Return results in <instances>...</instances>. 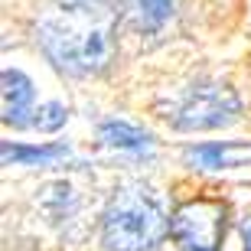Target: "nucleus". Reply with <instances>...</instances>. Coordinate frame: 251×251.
<instances>
[{"instance_id": "7ed1b4c3", "label": "nucleus", "mask_w": 251, "mask_h": 251, "mask_svg": "<svg viewBox=\"0 0 251 251\" xmlns=\"http://www.w3.org/2000/svg\"><path fill=\"white\" fill-rule=\"evenodd\" d=\"M147 111L170 134L199 137V134H219L242 124L248 104L232 78L209 69H193L150 95Z\"/></svg>"}, {"instance_id": "f8f14e48", "label": "nucleus", "mask_w": 251, "mask_h": 251, "mask_svg": "<svg viewBox=\"0 0 251 251\" xmlns=\"http://www.w3.org/2000/svg\"><path fill=\"white\" fill-rule=\"evenodd\" d=\"M235 245L238 251H251V205L235 215Z\"/></svg>"}, {"instance_id": "20e7f679", "label": "nucleus", "mask_w": 251, "mask_h": 251, "mask_svg": "<svg viewBox=\"0 0 251 251\" xmlns=\"http://www.w3.org/2000/svg\"><path fill=\"white\" fill-rule=\"evenodd\" d=\"M235 232L228 196L205 183L170 193V245L173 251H225Z\"/></svg>"}, {"instance_id": "39448f33", "label": "nucleus", "mask_w": 251, "mask_h": 251, "mask_svg": "<svg viewBox=\"0 0 251 251\" xmlns=\"http://www.w3.org/2000/svg\"><path fill=\"white\" fill-rule=\"evenodd\" d=\"M39 222L62 242H75L95 228V215L88 219V196L78 186V179L69 173H49L36 186L33 196Z\"/></svg>"}, {"instance_id": "f03ea898", "label": "nucleus", "mask_w": 251, "mask_h": 251, "mask_svg": "<svg viewBox=\"0 0 251 251\" xmlns=\"http://www.w3.org/2000/svg\"><path fill=\"white\" fill-rule=\"evenodd\" d=\"M101 251H163L170 245V193L140 170H121L95 209Z\"/></svg>"}, {"instance_id": "1a4fd4ad", "label": "nucleus", "mask_w": 251, "mask_h": 251, "mask_svg": "<svg viewBox=\"0 0 251 251\" xmlns=\"http://www.w3.org/2000/svg\"><path fill=\"white\" fill-rule=\"evenodd\" d=\"M3 167L17 170H43V173H59L62 167L75 163V147L69 140H13L7 137L0 144Z\"/></svg>"}, {"instance_id": "0eeeda50", "label": "nucleus", "mask_w": 251, "mask_h": 251, "mask_svg": "<svg viewBox=\"0 0 251 251\" xmlns=\"http://www.w3.org/2000/svg\"><path fill=\"white\" fill-rule=\"evenodd\" d=\"M114 3L124 20L127 39H137L140 46L167 43L189 17L186 0H114Z\"/></svg>"}, {"instance_id": "6e6552de", "label": "nucleus", "mask_w": 251, "mask_h": 251, "mask_svg": "<svg viewBox=\"0 0 251 251\" xmlns=\"http://www.w3.org/2000/svg\"><path fill=\"white\" fill-rule=\"evenodd\" d=\"M39 88L33 75L20 65H3L0 72V121L13 134L33 130V114L39 108Z\"/></svg>"}, {"instance_id": "9b49d317", "label": "nucleus", "mask_w": 251, "mask_h": 251, "mask_svg": "<svg viewBox=\"0 0 251 251\" xmlns=\"http://www.w3.org/2000/svg\"><path fill=\"white\" fill-rule=\"evenodd\" d=\"M69 121H72V108L62 98H43L36 114H33V130L43 137H56L69 127Z\"/></svg>"}, {"instance_id": "423d86ee", "label": "nucleus", "mask_w": 251, "mask_h": 251, "mask_svg": "<svg viewBox=\"0 0 251 251\" xmlns=\"http://www.w3.org/2000/svg\"><path fill=\"white\" fill-rule=\"evenodd\" d=\"M95 147L104 157L118 163L121 170H150L163 157V144L153 127H147L137 118H124V114H104L92 127Z\"/></svg>"}, {"instance_id": "f257e3e1", "label": "nucleus", "mask_w": 251, "mask_h": 251, "mask_svg": "<svg viewBox=\"0 0 251 251\" xmlns=\"http://www.w3.org/2000/svg\"><path fill=\"white\" fill-rule=\"evenodd\" d=\"M124 20L114 0H39L29 17V39L59 78L101 82L121 59Z\"/></svg>"}, {"instance_id": "9d476101", "label": "nucleus", "mask_w": 251, "mask_h": 251, "mask_svg": "<svg viewBox=\"0 0 251 251\" xmlns=\"http://www.w3.org/2000/svg\"><path fill=\"white\" fill-rule=\"evenodd\" d=\"M245 144L242 140H186L179 147V167L205 176V173H222V170L242 167L245 157Z\"/></svg>"}]
</instances>
